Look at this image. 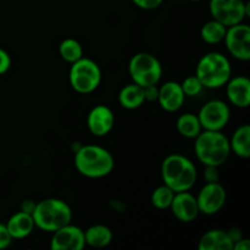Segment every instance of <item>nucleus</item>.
<instances>
[{"mask_svg": "<svg viewBox=\"0 0 250 250\" xmlns=\"http://www.w3.org/2000/svg\"><path fill=\"white\" fill-rule=\"evenodd\" d=\"M161 177L164 185L170 187L175 193L186 192L197 182L198 171L187 156L171 154L164 159L161 165Z\"/></svg>", "mask_w": 250, "mask_h": 250, "instance_id": "f257e3e1", "label": "nucleus"}, {"mask_svg": "<svg viewBox=\"0 0 250 250\" xmlns=\"http://www.w3.org/2000/svg\"><path fill=\"white\" fill-rule=\"evenodd\" d=\"M75 166L88 178H102L110 175L115 167V159L107 149L99 146H83L76 151Z\"/></svg>", "mask_w": 250, "mask_h": 250, "instance_id": "f03ea898", "label": "nucleus"}, {"mask_svg": "<svg viewBox=\"0 0 250 250\" xmlns=\"http://www.w3.org/2000/svg\"><path fill=\"white\" fill-rule=\"evenodd\" d=\"M194 151L204 166L224 165L231 154L229 139L221 131H204L195 137Z\"/></svg>", "mask_w": 250, "mask_h": 250, "instance_id": "7ed1b4c3", "label": "nucleus"}, {"mask_svg": "<svg viewBox=\"0 0 250 250\" xmlns=\"http://www.w3.org/2000/svg\"><path fill=\"white\" fill-rule=\"evenodd\" d=\"M32 217L36 227L42 231L53 232L65 225L70 224L72 220V211L67 203L58 198H48L36 203Z\"/></svg>", "mask_w": 250, "mask_h": 250, "instance_id": "20e7f679", "label": "nucleus"}, {"mask_svg": "<svg viewBox=\"0 0 250 250\" xmlns=\"http://www.w3.org/2000/svg\"><path fill=\"white\" fill-rule=\"evenodd\" d=\"M232 75V66L224 54L211 51L203 56L195 68V76L204 88L216 89L226 85Z\"/></svg>", "mask_w": 250, "mask_h": 250, "instance_id": "39448f33", "label": "nucleus"}, {"mask_svg": "<svg viewBox=\"0 0 250 250\" xmlns=\"http://www.w3.org/2000/svg\"><path fill=\"white\" fill-rule=\"evenodd\" d=\"M68 81L73 89L81 94H89L99 87L102 82V70L92 59L81 58L71 63Z\"/></svg>", "mask_w": 250, "mask_h": 250, "instance_id": "423d86ee", "label": "nucleus"}, {"mask_svg": "<svg viewBox=\"0 0 250 250\" xmlns=\"http://www.w3.org/2000/svg\"><path fill=\"white\" fill-rule=\"evenodd\" d=\"M128 72L133 83L144 88L160 82L163 66L153 54L138 53L129 60Z\"/></svg>", "mask_w": 250, "mask_h": 250, "instance_id": "0eeeda50", "label": "nucleus"}, {"mask_svg": "<svg viewBox=\"0 0 250 250\" xmlns=\"http://www.w3.org/2000/svg\"><path fill=\"white\" fill-rule=\"evenodd\" d=\"M209 10L212 19L229 27L241 23L250 16V2L244 0H210Z\"/></svg>", "mask_w": 250, "mask_h": 250, "instance_id": "6e6552de", "label": "nucleus"}, {"mask_svg": "<svg viewBox=\"0 0 250 250\" xmlns=\"http://www.w3.org/2000/svg\"><path fill=\"white\" fill-rule=\"evenodd\" d=\"M231 117V111L227 103L214 99L207 102L198 112V119L203 129L222 131L227 126Z\"/></svg>", "mask_w": 250, "mask_h": 250, "instance_id": "1a4fd4ad", "label": "nucleus"}, {"mask_svg": "<svg viewBox=\"0 0 250 250\" xmlns=\"http://www.w3.org/2000/svg\"><path fill=\"white\" fill-rule=\"evenodd\" d=\"M229 53L239 61L250 59V27L247 23L234 24L227 27L224 38Z\"/></svg>", "mask_w": 250, "mask_h": 250, "instance_id": "9d476101", "label": "nucleus"}, {"mask_svg": "<svg viewBox=\"0 0 250 250\" xmlns=\"http://www.w3.org/2000/svg\"><path fill=\"white\" fill-rule=\"evenodd\" d=\"M199 212L204 215H215L226 203V189L219 182H207L199 190L197 197Z\"/></svg>", "mask_w": 250, "mask_h": 250, "instance_id": "9b49d317", "label": "nucleus"}, {"mask_svg": "<svg viewBox=\"0 0 250 250\" xmlns=\"http://www.w3.org/2000/svg\"><path fill=\"white\" fill-rule=\"evenodd\" d=\"M84 247V231L71 225V222L53 232L50 241V248L53 250H82Z\"/></svg>", "mask_w": 250, "mask_h": 250, "instance_id": "f8f14e48", "label": "nucleus"}, {"mask_svg": "<svg viewBox=\"0 0 250 250\" xmlns=\"http://www.w3.org/2000/svg\"><path fill=\"white\" fill-rule=\"evenodd\" d=\"M115 124L114 112L106 105H97L89 111L87 126L90 133L95 137H104L112 129Z\"/></svg>", "mask_w": 250, "mask_h": 250, "instance_id": "ddd939ff", "label": "nucleus"}, {"mask_svg": "<svg viewBox=\"0 0 250 250\" xmlns=\"http://www.w3.org/2000/svg\"><path fill=\"white\" fill-rule=\"evenodd\" d=\"M172 214L177 220L182 222H192L199 215L197 198L190 194L188 190L186 192L175 193L172 203L170 205Z\"/></svg>", "mask_w": 250, "mask_h": 250, "instance_id": "4468645a", "label": "nucleus"}, {"mask_svg": "<svg viewBox=\"0 0 250 250\" xmlns=\"http://www.w3.org/2000/svg\"><path fill=\"white\" fill-rule=\"evenodd\" d=\"M185 100L186 95L183 93L182 87H181V83L175 82V81H168V82L164 83L161 87H159L156 102L165 111H178L185 104Z\"/></svg>", "mask_w": 250, "mask_h": 250, "instance_id": "2eb2a0df", "label": "nucleus"}, {"mask_svg": "<svg viewBox=\"0 0 250 250\" xmlns=\"http://www.w3.org/2000/svg\"><path fill=\"white\" fill-rule=\"evenodd\" d=\"M226 95L233 106L246 109L250 105V80L246 76L229 78L226 83Z\"/></svg>", "mask_w": 250, "mask_h": 250, "instance_id": "dca6fc26", "label": "nucleus"}, {"mask_svg": "<svg viewBox=\"0 0 250 250\" xmlns=\"http://www.w3.org/2000/svg\"><path fill=\"white\" fill-rule=\"evenodd\" d=\"M199 250H232L233 242L225 229H210L205 232L198 243Z\"/></svg>", "mask_w": 250, "mask_h": 250, "instance_id": "f3484780", "label": "nucleus"}, {"mask_svg": "<svg viewBox=\"0 0 250 250\" xmlns=\"http://www.w3.org/2000/svg\"><path fill=\"white\" fill-rule=\"evenodd\" d=\"M6 227L12 239H22L28 237L33 232L36 225H34L33 217L31 214L19 211L7 220Z\"/></svg>", "mask_w": 250, "mask_h": 250, "instance_id": "a211bd4d", "label": "nucleus"}, {"mask_svg": "<svg viewBox=\"0 0 250 250\" xmlns=\"http://www.w3.org/2000/svg\"><path fill=\"white\" fill-rule=\"evenodd\" d=\"M119 103L122 107L127 110H134L141 107L146 103L143 87L136 84V83L125 85L119 93Z\"/></svg>", "mask_w": 250, "mask_h": 250, "instance_id": "6ab92c4d", "label": "nucleus"}, {"mask_svg": "<svg viewBox=\"0 0 250 250\" xmlns=\"http://www.w3.org/2000/svg\"><path fill=\"white\" fill-rule=\"evenodd\" d=\"M231 151L238 158L248 159L250 156V126L243 125L238 127L232 134L229 141Z\"/></svg>", "mask_w": 250, "mask_h": 250, "instance_id": "aec40b11", "label": "nucleus"}, {"mask_svg": "<svg viewBox=\"0 0 250 250\" xmlns=\"http://www.w3.org/2000/svg\"><path fill=\"white\" fill-rule=\"evenodd\" d=\"M85 246L105 248L112 242V231L105 225H94L84 231Z\"/></svg>", "mask_w": 250, "mask_h": 250, "instance_id": "412c9836", "label": "nucleus"}, {"mask_svg": "<svg viewBox=\"0 0 250 250\" xmlns=\"http://www.w3.org/2000/svg\"><path fill=\"white\" fill-rule=\"evenodd\" d=\"M176 127H177V131L181 136L189 139H194L203 131L198 115L189 114V112L178 116Z\"/></svg>", "mask_w": 250, "mask_h": 250, "instance_id": "4be33fe9", "label": "nucleus"}, {"mask_svg": "<svg viewBox=\"0 0 250 250\" xmlns=\"http://www.w3.org/2000/svg\"><path fill=\"white\" fill-rule=\"evenodd\" d=\"M226 31L227 27L224 23L212 19L211 21H208L202 27L200 37L208 44H219L221 42H224L225 36H226Z\"/></svg>", "mask_w": 250, "mask_h": 250, "instance_id": "5701e85b", "label": "nucleus"}, {"mask_svg": "<svg viewBox=\"0 0 250 250\" xmlns=\"http://www.w3.org/2000/svg\"><path fill=\"white\" fill-rule=\"evenodd\" d=\"M59 54L66 62L73 63L83 58V48L78 41L73 38L63 39L59 45Z\"/></svg>", "mask_w": 250, "mask_h": 250, "instance_id": "b1692460", "label": "nucleus"}, {"mask_svg": "<svg viewBox=\"0 0 250 250\" xmlns=\"http://www.w3.org/2000/svg\"><path fill=\"white\" fill-rule=\"evenodd\" d=\"M173 197H175V192L166 185H163L154 189L150 202L153 207H155L156 209L165 210L170 208Z\"/></svg>", "mask_w": 250, "mask_h": 250, "instance_id": "393cba45", "label": "nucleus"}, {"mask_svg": "<svg viewBox=\"0 0 250 250\" xmlns=\"http://www.w3.org/2000/svg\"><path fill=\"white\" fill-rule=\"evenodd\" d=\"M181 87H182L186 97H197L204 89V85L202 84L200 80L195 75L186 77L183 82L181 83Z\"/></svg>", "mask_w": 250, "mask_h": 250, "instance_id": "a878e982", "label": "nucleus"}, {"mask_svg": "<svg viewBox=\"0 0 250 250\" xmlns=\"http://www.w3.org/2000/svg\"><path fill=\"white\" fill-rule=\"evenodd\" d=\"M10 67H11V58L6 50L0 48V76L6 73Z\"/></svg>", "mask_w": 250, "mask_h": 250, "instance_id": "bb28decb", "label": "nucleus"}, {"mask_svg": "<svg viewBox=\"0 0 250 250\" xmlns=\"http://www.w3.org/2000/svg\"><path fill=\"white\" fill-rule=\"evenodd\" d=\"M134 5L143 10H153L160 6L164 0H132Z\"/></svg>", "mask_w": 250, "mask_h": 250, "instance_id": "cd10ccee", "label": "nucleus"}, {"mask_svg": "<svg viewBox=\"0 0 250 250\" xmlns=\"http://www.w3.org/2000/svg\"><path fill=\"white\" fill-rule=\"evenodd\" d=\"M12 237L7 231L6 225L0 224V249H5L11 244Z\"/></svg>", "mask_w": 250, "mask_h": 250, "instance_id": "c85d7f7f", "label": "nucleus"}, {"mask_svg": "<svg viewBox=\"0 0 250 250\" xmlns=\"http://www.w3.org/2000/svg\"><path fill=\"white\" fill-rule=\"evenodd\" d=\"M204 178L207 182H219L220 173L217 166H205Z\"/></svg>", "mask_w": 250, "mask_h": 250, "instance_id": "c756f323", "label": "nucleus"}, {"mask_svg": "<svg viewBox=\"0 0 250 250\" xmlns=\"http://www.w3.org/2000/svg\"><path fill=\"white\" fill-rule=\"evenodd\" d=\"M143 90H144V98H146V102H156V100H158L159 88L156 87V84L144 87Z\"/></svg>", "mask_w": 250, "mask_h": 250, "instance_id": "7c9ffc66", "label": "nucleus"}, {"mask_svg": "<svg viewBox=\"0 0 250 250\" xmlns=\"http://www.w3.org/2000/svg\"><path fill=\"white\" fill-rule=\"evenodd\" d=\"M249 249H250V241L248 238H244V237H242L239 241L234 242L233 249L232 250H249Z\"/></svg>", "mask_w": 250, "mask_h": 250, "instance_id": "2f4dec72", "label": "nucleus"}, {"mask_svg": "<svg viewBox=\"0 0 250 250\" xmlns=\"http://www.w3.org/2000/svg\"><path fill=\"white\" fill-rule=\"evenodd\" d=\"M34 208H36V203L33 200H23L21 204V211L27 212V214H31L33 212Z\"/></svg>", "mask_w": 250, "mask_h": 250, "instance_id": "473e14b6", "label": "nucleus"}, {"mask_svg": "<svg viewBox=\"0 0 250 250\" xmlns=\"http://www.w3.org/2000/svg\"><path fill=\"white\" fill-rule=\"evenodd\" d=\"M227 233H229V236L231 237V239H232V242H233V243H234V242L239 241V239L243 237L242 229H236V227H234V229H229V231H227Z\"/></svg>", "mask_w": 250, "mask_h": 250, "instance_id": "72a5a7b5", "label": "nucleus"}, {"mask_svg": "<svg viewBox=\"0 0 250 250\" xmlns=\"http://www.w3.org/2000/svg\"><path fill=\"white\" fill-rule=\"evenodd\" d=\"M189 1H200V0H189Z\"/></svg>", "mask_w": 250, "mask_h": 250, "instance_id": "f704fd0d", "label": "nucleus"}]
</instances>
